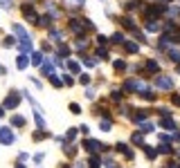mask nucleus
<instances>
[{
  "label": "nucleus",
  "instance_id": "a211bd4d",
  "mask_svg": "<svg viewBox=\"0 0 180 168\" xmlns=\"http://www.w3.org/2000/svg\"><path fill=\"white\" fill-rule=\"evenodd\" d=\"M115 70H124V61H117V63H115Z\"/></svg>",
  "mask_w": 180,
  "mask_h": 168
},
{
  "label": "nucleus",
  "instance_id": "ddd939ff",
  "mask_svg": "<svg viewBox=\"0 0 180 168\" xmlns=\"http://www.w3.org/2000/svg\"><path fill=\"white\" fill-rule=\"evenodd\" d=\"M23 123H25L23 117H14V126H23Z\"/></svg>",
  "mask_w": 180,
  "mask_h": 168
},
{
  "label": "nucleus",
  "instance_id": "f257e3e1",
  "mask_svg": "<svg viewBox=\"0 0 180 168\" xmlns=\"http://www.w3.org/2000/svg\"><path fill=\"white\" fill-rule=\"evenodd\" d=\"M11 141H14V132H11L9 128H2V130H0V143L9 146Z\"/></svg>",
  "mask_w": 180,
  "mask_h": 168
},
{
  "label": "nucleus",
  "instance_id": "9b49d317",
  "mask_svg": "<svg viewBox=\"0 0 180 168\" xmlns=\"http://www.w3.org/2000/svg\"><path fill=\"white\" fill-rule=\"evenodd\" d=\"M126 49L129 52H137V45H135V43H126Z\"/></svg>",
  "mask_w": 180,
  "mask_h": 168
},
{
  "label": "nucleus",
  "instance_id": "f03ea898",
  "mask_svg": "<svg viewBox=\"0 0 180 168\" xmlns=\"http://www.w3.org/2000/svg\"><path fill=\"white\" fill-rule=\"evenodd\" d=\"M83 146H86V150H88V153H99V150L104 148L99 141H93V139H86V143H83Z\"/></svg>",
  "mask_w": 180,
  "mask_h": 168
},
{
  "label": "nucleus",
  "instance_id": "39448f33",
  "mask_svg": "<svg viewBox=\"0 0 180 168\" xmlns=\"http://www.w3.org/2000/svg\"><path fill=\"white\" fill-rule=\"evenodd\" d=\"M16 65H18V70H25V67H27V56L21 54V56H18V61H16Z\"/></svg>",
  "mask_w": 180,
  "mask_h": 168
},
{
  "label": "nucleus",
  "instance_id": "aec40b11",
  "mask_svg": "<svg viewBox=\"0 0 180 168\" xmlns=\"http://www.w3.org/2000/svg\"><path fill=\"white\" fill-rule=\"evenodd\" d=\"M0 70H2V67H0Z\"/></svg>",
  "mask_w": 180,
  "mask_h": 168
},
{
  "label": "nucleus",
  "instance_id": "7ed1b4c3",
  "mask_svg": "<svg viewBox=\"0 0 180 168\" xmlns=\"http://www.w3.org/2000/svg\"><path fill=\"white\" fill-rule=\"evenodd\" d=\"M158 87H162V90H171V87H173V81H171L169 76H160L158 79Z\"/></svg>",
  "mask_w": 180,
  "mask_h": 168
},
{
  "label": "nucleus",
  "instance_id": "0eeeda50",
  "mask_svg": "<svg viewBox=\"0 0 180 168\" xmlns=\"http://www.w3.org/2000/svg\"><path fill=\"white\" fill-rule=\"evenodd\" d=\"M32 63H34V65H41V63H43V54H41V52H36V54L32 56Z\"/></svg>",
  "mask_w": 180,
  "mask_h": 168
},
{
  "label": "nucleus",
  "instance_id": "2eb2a0df",
  "mask_svg": "<svg viewBox=\"0 0 180 168\" xmlns=\"http://www.w3.org/2000/svg\"><path fill=\"white\" fill-rule=\"evenodd\" d=\"M68 67H70V70H72V72H79V65H77V63H72V61H70V63H68Z\"/></svg>",
  "mask_w": 180,
  "mask_h": 168
},
{
  "label": "nucleus",
  "instance_id": "dca6fc26",
  "mask_svg": "<svg viewBox=\"0 0 180 168\" xmlns=\"http://www.w3.org/2000/svg\"><path fill=\"white\" fill-rule=\"evenodd\" d=\"M86 99H95V90H86Z\"/></svg>",
  "mask_w": 180,
  "mask_h": 168
},
{
  "label": "nucleus",
  "instance_id": "423d86ee",
  "mask_svg": "<svg viewBox=\"0 0 180 168\" xmlns=\"http://www.w3.org/2000/svg\"><path fill=\"white\" fill-rule=\"evenodd\" d=\"M14 34H16V36H21V41H23V38H27V34H25V29H23L21 25H14Z\"/></svg>",
  "mask_w": 180,
  "mask_h": 168
},
{
  "label": "nucleus",
  "instance_id": "f8f14e48",
  "mask_svg": "<svg viewBox=\"0 0 180 168\" xmlns=\"http://www.w3.org/2000/svg\"><path fill=\"white\" fill-rule=\"evenodd\" d=\"M146 67H149L151 72H155V70H158V63H153V61H149V63H146Z\"/></svg>",
  "mask_w": 180,
  "mask_h": 168
},
{
  "label": "nucleus",
  "instance_id": "6ab92c4d",
  "mask_svg": "<svg viewBox=\"0 0 180 168\" xmlns=\"http://www.w3.org/2000/svg\"><path fill=\"white\" fill-rule=\"evenodd\" d=\"M173 168H180V166H173Z\"/></svg>",
  "mask_w": 180,
  "mask_h": 168
},
{
  "label": "nucleus",
  "instance_id": "9d476101",
  "mask_svg": "<svg viewBox=\"0 0 180 168\" xmlns=\"http://www.w3.org/2000/svg\"><path fill=\"white\" fill-rule=\"evenodd\" d=\"M11 2H14V0H0V7H2V9H9Z\"/></svg>",
  "mask_w": 180,
  "mask_h": 168
},
{
  "label": "nucleus",
  "instance_id": "6e6552de",
  "mask_svg": "<svg viewBox=\"0 0 180 168\" xmlns=\"http://www.w3.org/2000/svg\"><path fill=\"white\" fill-rule=\"evenodd\" d=\"M162 128H167V130H173V128H176V123L171 121V119H162Z\"/></svg>",
  "mask_w": 180,
  "mask_h": 168
},
{
  "label": "nucleus",
  "instance_id": "1a4fd4ad",
  "mask_svg": "<svg viewBox=\"0 0 180 168\" xmlns=\"http://www.w3.org/2000/svg\"><path fill=\"white\" fill-rule=\"evenodd\" d=\"M169 56L173 61H180V52H176V49H169Z\"/></svg>",
  "mask_w": 180,
  "mask_h": 168
},
{
  "label": "nucleus",
  "instance_id": "4468645a",
  "mask_svg": "<svg viewBox=\"0 0 180 168\" xmlns=\"http://www.w3.org/2000/svg\"><path fill=\"white\" fill-rule=\"evenodd\" d=\"M142 130H144V132H151V130H153V126H151V123H142Z\"/></svg>",
  "mask_w": 180,
  "mask_h": 168
},
{
  "label": "nucleus",
  "instance_id": "20e7f679",
  "mask_svg": "<svg viewBox=\"0 0 180 168\" xmlns=\"http://www.w3.org/2000/svg\"><path fill=\"white\" fill-rule=\"evenodd\" d=\"M18 101H21V97H16V94H11V97L5 101V108H16V105H18Z\"/></svg>",
  "mask_w": 180,
  "mask_h": 168
},
{
  "label": "nucleus",
  "instance_id": "f3484780",
  "mask_svg": "<svg viewBox=\"0 0 180 168\" xmlns=\"http://www.w3.org/2000/svg\"><path fill=\"white\" fill-rule=\"evenodd\" d=\"M68 2H70V5L74 2V7H81V5H83V0H68Z\"/></svg>",
  "mask_w": 180,
  "mask_h": 168
}]
</instances>
